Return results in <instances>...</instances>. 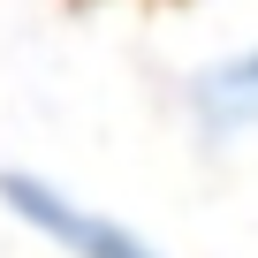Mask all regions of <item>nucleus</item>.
Segmentation results:
<instances>
[{
  "label": "nucleus",
  "instance_id": "2",
  "mask_svg": "<svg viewBox=\"0 0 258 258\" xmlns=\"http://www.w3.org/2000/svg\"><path fill=\"white\" fill-rule=\"evenodd\" d=\"M190 114L213 129V137H235V129L258 121V53H228L213 69L190 76Z\"/></svg>",
  "mask_w": 258,
  "mask_h": 258
},
{
  "label": "nucleus",
  "instance_id": "1",
  "mask_svg": "<svg viewBox=\"0 0 258 258\" xmlns=\"http://www.w3.org/2000/svg\"><path fill=\"white\" fill-rule=\"evenodd\" d=\"M0 205H8L38 243H53L61 258H167L160 243H145L129 220L84 205L76 190H61V182H46L31 167H0Z\"/></svg>",
  "mask_w": 258,
  "mask_h": 258
}]
</instances>
